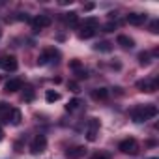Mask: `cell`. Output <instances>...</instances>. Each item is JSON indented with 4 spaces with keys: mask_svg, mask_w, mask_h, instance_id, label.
<instances>
[{
    "mask_svg": "<svg viewBox=\"0 0 159 159\" xmlns=\"http://www.w3.org/2000/svg\"><path fill=\"white\" fill-rule=\"evenodd\" d=\"M77 77H79V79H86V77H88V71L81 67V69H79V71H77Z\"/></svg>",
    "mask_w": 159,
    "mask_h": 159,
    "instance_id": "obj_26",
    "label": "cell"
},
{
    "mask_svg": "<svg viewBox=\"0 0 159 159\" xmlns=\"http://www.w3.org/2000/svg\"><path fill=\"white\" fill-rule=\"evenodd\" d=\"M67 86H69V90H71V92H75V94H77V92H81V88H79V84H77V83H73V81H71V83H69Z\"/></svg>",
    "mask_w": 159,
    "mask_h": 159,
    "instance_id": "obj_25",
    "label": "cell"
},
{
    "mask_svg": "<svg viewBox=\"0 0 159 159\" xmlns=\"http://www.w3.org/2000/svg\"><path fill=\"white\" fill-rule=\"evenodd\" d=\"M69 66H71V67H73L75 71H79V69H81V67H83V64H81V62H79V60H71V62H69Z\"/></svg>",
    "mask_w": 159,
    "mask_h": 159,
    "instance_id": "obj_23",
    "label": "cell"
},
{
    "mask_svg": "<svg viewBox=\"0 0 159 159\" xmlns=\"http://www.w3.org/2000/svg\"><path fill=\"white\" fill-rule=\"evenodd\" d=\"M17 58L11 56V54H6V56H0V67L6 69V71H15L17 69Z\"/></svg>",
    "mask_w": 159,
    "mask_h": 159,
    "instance_id": "obj_6",
    "label": "cell"
},
{
    "mask_svg": "<svg viewBox=\"0 0 159 159\" xmlns=\"http://www.w3.org/2000/svg\"><path fill=\"white\" fill-rule=\"evenodd\" d=\"M45 148H47V139L43 137V135H38L32 142H30V152L32 153H41V152H45Z\"/></svg>",
    "mask_w": 159,
    "mask_h": 159,
    "instance_id": "obj_5",
    "label": "cell"
},
{
    "mask_svg": "<svg viewBox=\"0 0 159 159\" xmlns=\"http://www.w3.org/2000/svg\"><path fill=\"white\" fill-rule=\"evenodd\" d=\"M150 159H157V157H150Z\"/></svg>",
    "mask_w": 159,
    "mask_h": 159,
    "instance_id": "obj_32",
    "label": "cell"
},
{
    "mask_svg": "<svg viewBox=\"0 0 159 159\" xmlns=\"http://www.w3.org/2000/svg\"><path fill=\"white\" fill-rule=\"evenodd\" d=\"M21 88H23V81H21V79H10V81L6 83V92L8 94L19 92Z\"/></svg>",
    "mask_w": 159,
    "mask_h": 159,
    "instance_id": "obj_11",
    "label": "cell"
},
{
    "mask_svg": "<svg viewBox=\"0 0 159 159\" xmlns=\"http://www.w3.org/2000/svg\"><path fill=\"white\" fill-rule=\"evenodd\" d=\"M118 150H120L122 153L135 155V153L139 152V142H137L135 139H125V140H122V142L118 144Z\"/></svg>",
    "mask_w": 159,
    "mask_h": 159,
    "instance_id": "obj_2",
    "label": "cell"
},
{
    "mask_svg": "<svg viewBox=\"0 0 159 159\" xmlns=\"http://www.w3.org/2000/svg\"><path fill=\"white\" fill-rule=\"evenodd\" d=\"M0 38H2V30H0Z\"/></svg>",
    "mask_w": 159,
    "mask_h": 159,
    "instance_id": "obj_31",
    "label": "cell"
},
{
    "mask_svg": "<svg viewBox=\"0 0 159 159\" xmlns=\"http://www.w3.org/2000/svg\"><path fill=\"white\" fill-rule=\"evenodd\" d=\"M98 25H99V19H98V17H86L84 23H83V26H86V28H94V30H96Z\"/></svg>",
    "mask_w": 159,
    "mask_h": 159,
    "instance_id": "obj_17",
    "label": "cell"
},
{
    "mask_svg": "<svg viewBox=\"0 0 159 159\" xmlns=\"http://www.w3.org/2000/svg\"><path fill=\"white\" fill-rule=\"evenodd\" d=\"M116 41H118V45H122L124 49H131V47L135 45V41H133L129 36H124V34H122V36H118V38H116Z\"/></svg>",
    "mask_w": 159,
    "mask_h": 159,
    "instance_id": "obj_13",
    "label": "cell"
},
{
    "mask_svg": "<svg viewBox=\"0 0 159 159\" xmlns=\"http://www.w3.org/2000/svg\"><path fill=\"white\" fill-rule=\"evenodd\" d=\"M92 98L94 99H107L109 98V90L107 88H96V90H92Z\"/></svg>",
    "mask_w": 159,
    "mask_h": 159,
    "instance_id": "obj_15",
    "label": "cell"
},
{
    "mask_svg": "<svg viewBox=\"0 0 159 159\" xmlns=\"http://www.w3.org/2000/svg\"><path fill=\"white\" fill-rule=\"evenodd\" d=\"M94 34H96L94 28H86V26H83V30L79 32V38H81V39H90Z\"/></svg>",
    "mask_w": 159,
    "mask_h": 159,
    "instance_id": "obj_16",
    "label": "cell"
},
{
    "mask_svg": "<svg viewBox=\"0 0 159 159\" xmlns=\"http://www.w3.org/2000/svg\"><path fill=\"white\" fill-rule=\"evenodd\" d=\"M79 105H81V99H71V101L66 105V109H67V111H75V109H79Z\"/></svg>",
    "mask_w": 159,
    "mask_h": 159,
    "instance_id": "obj_21",
    "label": "cell"
},
{
    "mask_svg": "<svg viewBox=\"0 0 159 159\" xmlns=\"http://www.w3.org/2000/svg\"><path fill=\"white\" fill-rule=\"evenodd\" d=\"M2 135H4V133H2V129H0V140H2Z\"/></svg>",
    "mask_w": 159,
    "mask_h": 159,
    "instance_id": "obj_30",
    "label": "cell"
},
{
    "mask_svg": "<svg viewBox=\"0 0 159 159\" xmlns=\"http://www.w3.org/2000/svg\"><path fill=\"white\" fill-rule=\"evenodd\" d=\"M66 23L69 25V26H79V15L75 13V11H69V13H66Z\"/></svg>",
    "mask_w": 159,
    "mask_h": 159,
    "instance_id": "obj_14",
    "label": "cell"
},
{
    "mask_svg": "<svg viewBox=\"0 0 159 159\" xmlns=\"http://www.w3.org/2000/svg\"><path fill=\"white\" fill-rule=\"evenodd\" d=\"M139 62H140V66H148L150 64V54L148 52H140L139 54Z\"/></svg>",
    "mask_w": 159,
    "mask_h": 159,
    "instance_id": "obj_20",
    "label": "cell"
},
{
    "mask_svg": "<svg viewBox=\"0 0 159 159\" xmlns=\"http://www.w3.org/2000/svg\"><path fill=\"white\" fill-rule=\"evenodd\" d=\"M92 159H107L105 155H99V153H96V155H92Z\"/></svg>",
    "mask_w": 159,
    "mask_h": 159,
    "instance_id": "obj_29",
    "label": "cell"
},
{
    "mask_svg": "<svg viewBox=\"0 0 159 159\" xmlns=\"http://www.w3.org/2000/svg\"><path fill=\"white\" fill-rule=\"evenodd\" d=\"M144 21H146V15L144 13H129L127 15V23L133 25V26H140Z\"/></svg>",
    "mask_w": 159,
    "mask_h": 159,
    "instance_id": "obj_12",
    "label": "cell"
},
{
    "mask_svg": "<svg viewBox=\"0 0 159 159\" xmlns=\"http://www.w3.org/2000/svg\"><path fill=\"white\" fill-rule=\"evenodd\" d=\"M84 153H86V148L84 146H71V148L66 150V155L69 159H81Z\"/></svg>",
    "mask_w": 159,
    "mask_h": 159,
    "instance_id": "obj_9",
    "label": "cell"
},
{
    "mask_svg": "<svg viewBox=\"0 0 159 159\" xmlns=\"http://www.w3.org/2000/svg\"><path fill=\"white\" fill-rule=\"evenodd\" d=\"M116 28V23H107L105 26H103V32H112Z\"/></svg>",
    "mask_w": 159,
    "mask_h": 159,
    "instance_id": "obj_24",
    "label": "cell"
},
{
    "mask_svg": "<svg viewBox=\"0 0 159 159\" xmlns=\"http://www.w3.org/2000/svg\"><path fill=\"white\" fill-rule=\"evenodd\" d=\"M51 23H52V19L49 15H38V17L32 19V28H34V32H39L41 28L51 26Z\"/></svg>",
    "mask_w": 159,
    "mask_h": 159,
    "instance_id": "obj_4",
    "label": "cell"
},
{
    "mask_svg": "<svg viewBox=\"0 0 159 159\" xmlns=\"http://www.w3.org/2000/svg\"><path fill=\"white\" fill-rule=\"evenodd\" d=\"M150 28H152V32H153V34H157V32H159V30H157V28H159V21H153Z\"/></svg>",
    "mask_w": 159,
    "mask_h": 159,
    "instance_id": "obj_27",
    "label": "cell"
},
{
    "mask_svg": "<svg viewBox=\"0 0 159 159\" xmlns=\"http://www.w3.org/2000/svg\"><path fill=\"white\" fill-rule=\"evenodd\" d=\"M45 99H47L49 103H54V101L60 99V94L54 92V90H47V92H45Z\"/></svg>",
    "mask_w": 159,
    "mask_h": 159,
    "instance_id": "obj_18",
    "label": "cell"
},
{
    "mask_svg": "<svg viewBox=\"0 0 159 159\" xmlns=\"http://www.w3.org/2000/svg\"><path fill=\"white\" fill-rule=\"evenodd\" d=\"M60 54H58V51H54V49H47L45 52H41L39 56H38V64L39 66H45L49 60H54V58H58ZM56 62V60H54Z\"/></svg>",
    "mask_w": 159,
    "mask_h": 159,
    "instance_id": "obj_8",
    "label": "cell"
},
{
    "mask_svg": "<svg viewBox=\"0 0 159 159\" xmlns=\"http://www.w3.org/2000/svg\"><path fill=\"white\" fill-rule=\"evenodd\" d=\"M96 8V4H92V2H88V4H84V11H92Z\"/></svg>",
    "mask_w": 159,
    "mask_h": 159,
    "instance_id": "obj_28",
    "label": "cell"
},
{
    "mask_svg": "<svg viewBox=\"0 0 159 159\" xmlns=\"http://www.w3.org/2000/svg\"><path fill=\"white\" fill-rule=\"evenodd\" d=\"M0 81H2V77H0Z\"/></svg>",
    "mask_w": 159,
    "mask_h": 159,
    "instance_id": "obj_33",
    "label": "cell"
},
{
    "mask_svg": "<svg viewBox=\"0 0 159 159\" xmlns=\"http://www.w3.org/2000/svg\"><path fill=\"white\" fill-rule=\"evenodd\" d=\"M157 86H159L157 79H146V81H139V83H137V88H139L140 92H146V94L155 92V90H157Z\"/></svg>",
    "mask_w": 159,
    "mask_h": 159,
    "instance_id": "obj_3",
    "label": "cell"
},
{
    "mask_svg": "<svg viewBox=\"0 0 159 159\" xmlns=\"http://www.w3.org/2000/svg\"><path fill=\"white\" fill-rule=\"evenodd\" d=\"M153 116H157V107L152 105V103H148V105H139V107H135V109L131 111V118H133V122H137V124H142V122H146V120H150V118H153Z\"/></svg>",
    "mask_w": 159,
    "mask_h": 159,
    "instance_id": "obj_1",
    "label": "cell"
},
{
    "mask_svg": "<svg viewBox=\"0 0 159 159\" xmlns=\"http://www.w3.org/2000/svg\"><path fill=\"white\" fill-rule=\"evenodd\" d=\"M23 99H25V101H32V99H34V90H32V88H26V92L23 94Z\"/></svg>",
    "mask_w": 159,
    "mask_h": 159,
    "instance_id": "obj_22",
    "label": "cell"
},
{
    "mask_svg": "<svg viewBox=\"0 0 159 159\" xmlns=\"http://www.w3.org/2000/svg\"><path fill=\"white\" fill-rule=\"evenodd\" d=\"M21 120H23V114H21L19 109H10V111L6 112V122H10V124H13V125H19Z\"/></svg>",
    "mask_w": 159,
    "mask_h": 159,
    "instance_id": "obj_10",
    "label": "cell"
},
{
    "mask_svg": "<svg viewBox=\"0 0 159 159\" xmlns=\"http://www.w3.org/2000/svg\"><path fill=\"white\" fill-rule=\"evenodd\" d=\"M94 49H96V51H101V52H109V51L112 49V45H111L109 41H99Z\"/></svg>",
    "mask_w": 159,
    "mask_h": 159,
    "instance_id": "obj_19",
    "label": "cell"
},
{
    "mask_svg": "<svg viewBox=\"0 0 159 159\" xmlns=\"http://www.w3.org/2000/svg\"><path fill=\"white\" fill-rule=\"evenodd\" d=\"M98 131H99V120L98 118H90L88 122V129H86V139L90 142H94L98 139Z\"/></svg>",
    "mask_w": 159,
    "mask_h": 159,
    "instance_id": "obj_7",
    "label": "cell"
}]
</instances>
